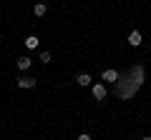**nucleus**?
I'll return each instance as SVG.
<instances>
[{
	"mask_svg": "<svg viewBox=\"0 0 151 140\" xmlns=\"http://www.w3.org/2000/svg\"><path fill=\"white\" fill-rule=\"evenodd\" d=\"M18 88H23V90H28V88H35V78H25V75H23V78H18Z\"/></svg>",
	"mask_w": 151,
	"mask_h": 140,
	"instance_id": "1",
	"label": "nucleus"
},
{
	"mask_svg": "<svg viewBox=\"0 0 151 140\" xmlns=\"http://www.w3.org/2000/svg\"><path fill=\"white\" fill-rule=\"evenodd\" d=\"M91 93H93V98H96V100H103V98H106V88H103L101 83H98V85H93Z\"/></svg>",
	"mask_w": 151,
	"mask_h": 140,
	"instance_id": "4",
	"label": "nucleus"
},
{
	"mask_svg": "<svg viewBox=\"0 0 151 140\" xmlns=\"http://www.w3.org/2000/svg\"><path fill=\"white\" fill-rule=\"evenodd\" d=\"M18 70H28V68H30V65H33V60L30 58H25V55H23V58H18Z\"/></svg>",
	"mask_w": 151,
	"mask_h": 140,
	"instance_id": "6",
	"label": "nucleus"
},
{
	"mask_svg": "<svg viewBox=\"0 0 151 140\" xmlns=\"http://www.w3.org/2000/svg\"><path fill=\"white\" fill-rule=\"evenodd\" d=\"M38 45H40V40H38L35 35H28V38H25V48H28V50H35Z\"/></svg>",
	"mask_w": 151,
	"mask_h": 140,
	"instance_id": "5",
	"label": "nucleus"
},
{
	"mask_svg": "<svg viewBox=\"0 0 151 140\" xmlns=\"http://www.w3.org/2000/svg\"><path fill=\"white\" fill-rule=\"evenodd\" d=\"M78 140H91V135H88V133H81V135H78Z\"/></svg>",
	"mask_w": 151,
	"mask_h": 140,
	"instance_id": "10",
	"label": "nucleus"
},
{
	"mask_svg": "<svg viewBox=\"0 0 151 140\" xmlns=\"http://www.w3.org/2000/svg\"><path fill=\"white\" fill-rule=\"evenodd\" d=\"M33 13H35V18H43L45 13H48V8H45V3H35V8H33Z\"/></svg>",
	"mask_w": 151,
	"mask_h": 140,
	"instance_id": "7",
	"label": "nucleus"
},
{
	"mask_svg": "<svg viewBox=\"0 0 151 140\" xmlns=\"http://www.w3.org/2000/svg\"><path fill=\"white\" fill-rule=\"evenodd\" d=\"M76 80H78V85H83V88L91 85V75H88V73H81V75L76 78Z\"/></svg>",
	"mask_w": 151,
	"mask_h": 140,
	"instance_id": "8",
	"label": "nucleus"
},
{
	"mask_svg": "<svg viewBox=\"0 0 151 140\" xmlns=\"http://www.w3.org/2000/svg\"><path fill=\"white\" fill-rule=\"evenodd\" d=\"M103 80H108V83H119L121 80V75H119V73H116V70H111V68H108V70H103Z\"/></svg>",
	"mask_w": 151,
	"mask_h": 140,
	"instance_id": "2",
	"label": "nucleus"
},
{
	"mask_svg": "<svg viewBox=\"0 0 151 140\" xmlns=\"http://www.w3.org/2000/svg\"><path fill=\"white\" fill-rule=\"evenodd\" d=\"M144 140H151V138H144Z\"/></svg>",
	"mask_w": 151,
	"mask_h": 140,
	"instance_id": "11",
	"label": "nucleus"
},
{
	"mask_svg": "<svg viewBox=\"0 0 151 140\" xmlns=\"http://www.w3.org/2000/svg\"><path fill=\"white\" fill-rule=\"evenodd\" d=\"M40 63H50V53H48V50L40 53Z\"/></svg>",
	"mask_w": 151,
	"mask_h": 140,
	"instance_id": "9",
	"label": "nucleus"
},
{
	"mask_svg": "<svg viewBox=\"0 0 151 140\" xmlns=\"http://www.w3.org/2000/svg\"><path fill=\"white\" fill-rule=\"evenodd\" d=\"M141 43H144V40H141V33H139V30H131V33H129V45L139 48Z\"/></svg>",
	"mask_w": 151,
	"mask_h": 140,
	"instance_id": "3",
	"label": "nucleus"
}]
</instances>
